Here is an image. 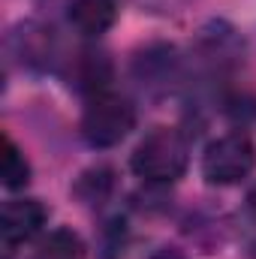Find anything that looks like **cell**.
Here are the masks:
<instances>
[{
    "instance_id": "6da1fadb",
    "label": "cell",
    "mask_w": 256,
    "mask_h": 259,
    "mask_svg": "<svg viewBox=\"0 0 256 259\" xmlns=\"http://www.w3.org/2000/svg\"><path fill=\"white\" fill-rule=\"evenodd\" d=\"M190 163V148L187 139L175 127H157L151 130L133 151L130 166L133 172L148 181V184H172L187 172Z\"/></svg>"
},
{
    "instance_id": "7a4b0ae2",
    "label": "cell",
    "mask_w": 256,
    "mask_h": 259,
    "mask_svg": "<svg viewBox=\"0 0 256 259\" xmlns=\"http://www.w3.org/2000/svg\"><path fill=\"white\" fill-rule=\"evenodd\" d=\"M136 127V109L130 100L115 94L91 97L84 115H81V136L91 148H115Z\"/></svg>"
},
{
    "instance_id": "3957f363",
    "label": "cell",
    "mask_w": 256,
    "mask_h": 259,
    "mask_svg": "<svg viewBox=\"0 0 256 259\" xmlns=\"http://www.w3.org/2000/svg\"><path fill=\"white\" fill-rule=\"evenodd\" d=\"M256 166V148L244 133H229L214 139L202 154V178L208 184L226 187L244 181Z\"/></svg>"
},
{
    "instance_id": "277c9868",
    "label": "cell",
    "mask_w": 256,
    "mask_h": 259,
    "mask_svg": "<svg viewBox=\"0 0 256 259\" xmlns=\"http://www.w3.org/2000/svg\"><path fill=\"white\" fill-rule=\"evenodd\" d=\"M46 220H49V208L39 199H12V202H6L3 205V214H0L3 244L6 247H15V244L30 241L33 235L42 232Z\"/></svg>"
},
{
    "instance_id": "5b68a950",
    "label": "cell",
    "mask_w": 256,
    "mask_h": 259,
    "mask_svg": "<svg viewBox=\"0 0 256 259\" xmlns=\"http://www.w3.org/2000/svg\"><path fill=\"white\" fill-rule=\"evenodd\" d=\"M66 15L78 33L103 36L118 21V3L115 0H69Z\"/></svg>"
},
{
    "instance_id": "8992f818",
    "label": "cell",
    "mask_w": 256,
    "mask_h": 259,
    "mask_svg": "<svg viewBox=\"0 0 256 259\" xmlns=\"http://www.w3.org/2000/svg\"><path fill=\"white\" fill-rule=\"evenodd\" d=\"M72 81L81 94H91V97L106 94L112 81V61L103 52H81L72 66Z\"/></svg>"
},
{
    "instance_id": "52a82bcc",
    "label": "cell",
    "mask_w": 256,
    "mask_h": 259,
    "mask_svg": "<svg viewBox=\"0 0 256 259\" xmlns=\"http://www.w3.org/2000/svg\"><path fill=\"white\" fill-rule=\"evenodd\" d=\"M33 259H88V250L72 229H55L39 241Z\"/></svg>"
},
{
    "instance_id": "ba28073f",
    "label": "cell",
    "mask_w": 256,
    "mask_h": 259,
    "mask_svg": "<svg viewBox=\"0 0 256 259\" xmlns=\"http://www.w3.org/2000/svg\"><path fill=\"white\" fill-rule=\"evenodd\" d=\"M0 178H3V187H6V190H21V187L30 181V163H27V157L21 154V148H18L9 136H3Z\"/></svg>"
},
{
    "instance_id": "9c48e42d",
    "label": "cell",
    "mask_w": 256,
    "mask_h": 259,
    "mask_svg": "<svg viewBox=\"0 0 256 259\" xmlns=\"http://www.w3.org/2000/svg\"><path fill=\"white\" fill-rule=\"evenodd\" d=\"M109 190H112V172H109V169H91V172H84V175L78 178V184H75V193L81 196L84 202H91V205L103 202Z\"/></svg>"
},
{
    "instance_id": "30bf717a",
    "label": "cell",
    "mask_w": 256,
    "mask_h": 259,
    "mask_svg": "<svg viewBox=\"0 0 256 259\" xmlns=\"http://www.w3.org/2000/svg\"><path fill=\"white\" fill-rule=\"evenodd\" d=\"M151 259H187V256H184L178 247H160V250H157Z\"/></svg>"
},
{
    "instance_id": "8fae6325",
    "label": "cell",
    "mask_w": 256,
    "mask_h": 259,
    "mask_svg": "<svg viewBox=\"0 0 256 259\" xmlns=\"http://www.w3.org/2000/svg\"><path fill=\"white\" fill-rule=\"evenodd\" d=\"M247 205H250V211L256 214V187L250 190V193H247Z\"/></svg>"
}]
</instances>
